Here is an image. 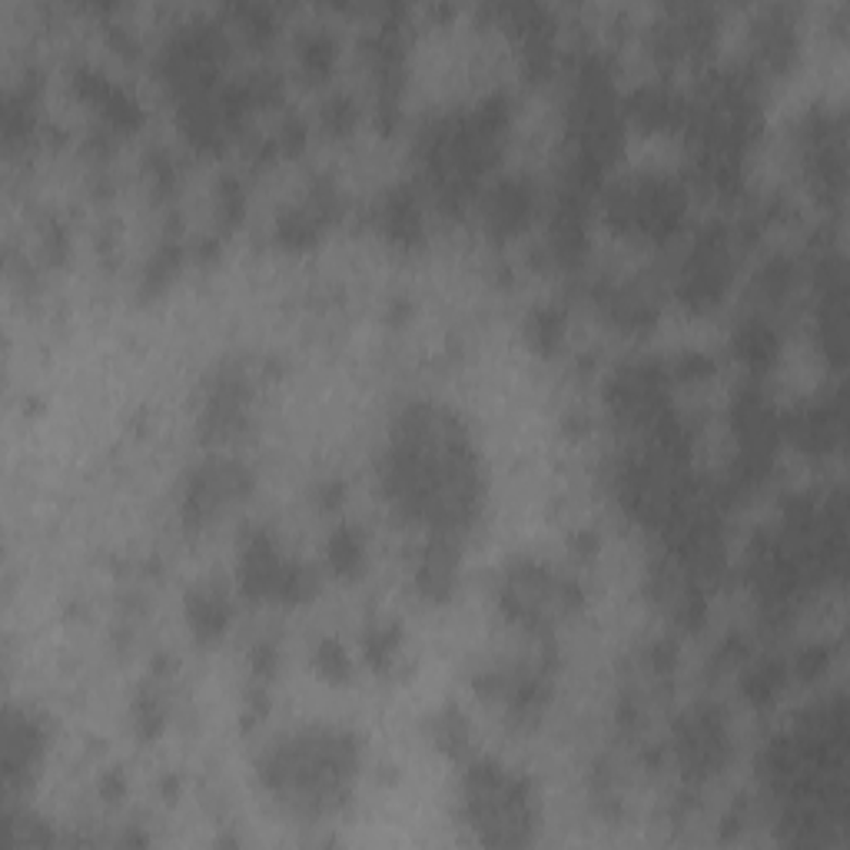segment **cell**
<instances>
[{
	"mask_svg": "<svg viewBox=\"0 0 850 850\" xmlns=\"http://www.w3.org/2000/svg\"><path fill=\"white\" fill-rule=\"evenodd\" d=\"M186 615H189V625H193L196 635H200V638H217L223 631V625H226V602H223L220 592H196L189 599Z\"/></svg>",
	"mask_w": 850,
	"mask_h": 850,
	"instance_id": "cell-3",
	"label": "cell"
},
{
	"mask_svg": "<svg viewBox=\"0 0 850 850\" xmlns=\"http://www.w3.org/2000/svg\"><path fill=\"white\" fill-rule=\"evenodd\" d=\"M299 53H303V67L309 74H325V71H330V63H333V40L325 34H312V37L303 40Z\"/></svg>",
	"mask_w": 850,
	"mask_h": 850,
	"instance_id": "cell-5",
	"label": "cell"
},
{
	"mask_svg": "<svg viewBox=\"0 0 850 850\" xmlns=\"http://www.w3.org/2000/svg\"><path fill=\"white\" fill-rule=\"evenodd\" d=\"M529 213H532V196L529 189L521 183H502L498 193L492 196L489 204V226L502 236L515 233L529 223Z\"/></svg>",
	"mask_w": 850,
	"mask_h": 850,
	"instance_id": "cell-2",
	"label": "cell"
},
{
	"mask_svg": "<svg viewBox=\"0 0 850 850\" xmlns=\"http://www.w3.org/2000/svg\"><path fill=\"white\" fill-rule=\"evenodd\" d=\"M330 558H333V565H336L343 575H353V571L362 565V539H359L353 529H343V532L336 535L333 549H330Z\"/></svg>",
	"mask_w": 850,
	"mask_h": 850,
	"instance_id": "cell-4",
	"label": "cell"
},
{
	"mask_svg": "<svg viewBox=\"0 0 850 850\" xmlns=\"http://www.w3.org/2000/svg\"><path fill=\"white\" fill-rule=\"evenodd\" d=\"M44 725L37 717H30L27 711H11L4 717V744H0V754H4V784L8 791L24 788L27 777L37 771L40 754H44Z\"/></svg>",
	"mask_w": 850,
	"mask_h": 850,
	"instance_id": "cell-1",
	"label": "cell"
}]
</instances>
